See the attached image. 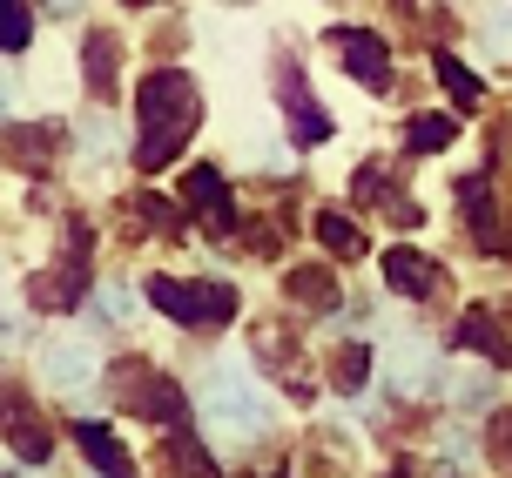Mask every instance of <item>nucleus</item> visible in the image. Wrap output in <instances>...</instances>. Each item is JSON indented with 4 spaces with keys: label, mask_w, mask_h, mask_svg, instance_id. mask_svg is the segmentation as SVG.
<instances>
[{
    "label": "nucleus",
    "mask_w": 512,
    "mask_h": 478,
    "mask_svg": "<svg viewBox=\"0 0 512 478\" xmlns=\"http://www.w3.org/2000/svg\"><path fill=\"white\" fill-rule=\"evenodd\" d=\"M27 34H34V14H27V0H0V54H21Z\"/></svg>",
    "instance_id": "obj_19"
},
{
    "label": "nucleus",
    "mask_w": 512,
    "mask_h": 478,
    "mask_svg": "<svg viewBox=\"0 0 512 478\" xmlns=\"http://www.w3.org/2000/svg\"><path fill=\"white\" fill-rule=\"evenodd\" d=\"M277 95H283V108H290V135H297L304 149H317V142L331 135V115L304 95V75H297L290 61H283V75H277Z\"/></svg>",
    "instance_id": "obj_8"
},
{
    "label": "nucleus",
    "mask_w": 512,
    "mask_h": 478,
    "mask_svg": "<svg viewBox=\"0 0 512 478\" xmlns=\"http://www.w3.org/2000/svg\"><path fill=\"white\" fill-rule=\"evenodd\" d=\"M432 68H438V81H445V95L459 101V108H479V95H486V88H479V75L465 68L459 54H432Z\"/></svg>",
    "instance_id": "obj_16"
},
{
    "label": "nucleus",
    "mask_w": 512,
    "mask_h": 478,
    "mask_svg": "<svg viewBox=\"0 0 512 478\" xmlns=\"http://www.w3.org/2000/svg\"><path fill=\"white\" fill-rule=\"evenodd\" d=\"M459 202H465V223L479 236V250L506 256V223H499V209H492V176H459Z\"/></svg>",
    "instance_id": "obj_6"
},
{
    "label": "nucleus",
    "mask_w": 512,
    "mask_h": 478,
    "mask_svg": "<svg viewBox=\"0 0 512 478\" xmlns=\"http://www.w3.org/2000/svg\"><path fill=\"white\" fill-rule=\"evenodd\" d=\"M0 431H7V445H14V458H21V465H48L54 438H48V425L34 418V404H27V398H7V404H0Z\"/></svg>",
    "instance_id": "obj_7"
},
{
    "label": "nucleus",
    "mask_w": 512,
    "mask_h": 478,
    "mask_svg": "<svg viewBox=\"0 0 512 478\" xmlns=\"http://www.w3.org/2000/svg\"><path fill=\"white\" fill-rule=\"evenodd\" d=\"M115 404L135 411V418H155V425H182V411H189L176 378H162L149 364H122V371H115Z\"/></svg>",
    "instance_id": "obj_4"
},
{
    "label": "nucleus",
    "mask_w": 512,
    "mask_h": 478,
    "mask_svg": "<svg viewBox=\"0 0 512 478\" xmlns=\"http://www.w3.org/2000/svg\"><path fill=\"white\" fill-rule=\"evenodd\" d=\"M75 445H81V458H88L102 478H135V465H128V452L115 445L108 425H75Z\"/></svg>",
    "instance_id": "obj_12"
},
{
    "label": "nucleus",
    "mask_w": 512,
    "mask_h": 478,
    "mask_svg": "<svg viewBox=\"0 0 512 478\" xmlns=\"http://www.w3.org/2000/svg\"><path fill=\"white\" fill-rule=\"evenodd\" d=\"M384 283L398 290V297H432L438 290V263L418 250H384Z\"/></svg>",
    "instance_id": "obj_10"
},
{
    "label": "nucleus",
    "mask_w": 512,
    "mask_h": 478,
    "mask_svg": "<svg viewBox=\"0 0 512 478\" xmlns=\"http://www.w3.org/2000/svg\"><path fill=\"white\" fill-rule=\"evenodd\" d=\"M128 209H135V216H142V223H149L155 236H176V229H182V209H176L169 196H135Z\"/></svg>",
    "instance_id": "obj_20"
},
{
    "label": "nucleus",
    "mask_w": 512,
    "mask_h": 478,
    "mask_svg": "<svg viewBox=\"0 0 512 478\" xmlns=\"http://www.w3.org/2000/svg\"><path fill=\"white\" fill-rule=\"evenodd\" d=\"M135 115H142V142H135V169H169L176 149L196 135L203 122V101H196V81L182 68H155L142 88H135Z\"/></svg>",
    "instance_id": "obj_1"
},
{
    "label": "nucleus",
    "mask_w": 512,
    "mask_h": 478,
    "mask_svg": "<svg viewBox=\"0 0 512 478\" xmlns=\"http://www.w3.org/2000/svg\"><path fill=\"white\" fill-rule=\"evenodd\" d=\"M384 478H411V472H405V465H398V472H384Z\"/></svg>",
    "instance_id": "obj_24"
},
{
    "label": "nucleus",
    "mask_w": 512,
    "mask_h": 478,
    "mask_svg": "<svg viewBox=\"0 0 512 478\" xmlns=\"http://www.w3.org/2000/svg\"><path fill=\"white\" fill-rule=\"evenodd\" d=\"M452 135H459V122H452V115H411L405 149L411 155H438V149H452Z\"/></svg>",
    "instance_id": "obj_14"
},
{
    "label": "nucleus",
    "mask_w": 512,
    "mask_h": 478,
    "mask_svg": "<svg viewBox=\"0 0 512 478\" xmlns=\"http://www.w3.org/2000/svg\"><path fill=\"white\" fill-rule=\"evenodd\" d=\"M81 61H88V88H95V95H115V61H122V41H115L108 27H95V34H88Z\"/></svg>",
    "instance_id": "obj_13"
},
{
    "label": "nucleus",
    "mask_w": 512,
    "mask_h": 478,
    "mask_svg": "<svg viewBox=\"0 0 512 478\" xmlns=\"http://www.w3.org/2000/svg\"><path fill=\"white\" fill-rule=\"evenodd\" d=\"M317 243H324L331 256H358V250H364V229L351 223V216H337V209H324V216H317Z\"/></svg>",
    "instance_id": "obj_17"
},
{
    "label": "nucleus",
    "mask_w": 512,
    "mask_h": 478,
    "mask_svg": "<svg viewBox=\"0 0 512 478\" xmlns=\"http://www.w3.org/2000/svg\"><path fill=\"white\" fill-rule=\"evenodd\" d=\"M122 7H155V0H122Z\"/></svg>",
    "instance_id": "obj_23"
},
{
    "label": "nucleus",
    "mask_w": 512,
    "mask_h": 478,
    "mask_svg": "<svg viewBox=\"0 0 512 478\" xmlns=\"http://www.w3.org/2000/svg\"><path fill=\"white\" fill-rule=\"evenodd\" d=\"M182 196H189V209H203V216H209V229H216V236H230V229H236L230 182L216 176V169H189V176H182Z\"/></svg>",
    "instance_id": "obj_9"
},
{
    "label": "nucleus",
    "mask_w": 512,
    "mask_h": 478,
    "mask_svg": "<svg viewBox=\"0 0 512 478\" xmlns=\"http://www.w3.org/2000/svg\"><path fill=\"white\" fill-rule=\"evenodd\" d=\"M331 48L344 54V68H351L364 88H384V81H391V48H384L378 34H364V27H331Z\"/></svg>",
    "instance_id": "obj_5"
},
{
    "label": "nucleus",
    "mask_w": 512,
    "mask_h": 478,
    "mask_svg": "<svg viewBox=\"0 0 512 478\" xmlns=\"http://www.w3.org/2000/svg\"><path fill=\"white\" fill-rule=\"evenodd\" d=\"M452 344H465V351L492 357L499 371H506V364H512V344H506V330L492 324L486 310H465V317H459V330H452Z\"/></svg>",
    "instance_id": "obj_11"
},
{
    "label": "nucleus",
    "mask_w": 512,
    "mask_h": 478,
    "mask_svg": "<svg viewBox=\"0 0 512 478\" xmlns=\"http://www.w3.org/2000/svg\"><path fill=\"white\" fill-rule=\"evenodd\" d=\"M169 465H182L189 478H216V465L203 458V445H196V438H169Z\"/></svg>",
    "instance_id": "obj_22"
},
{
    "label": "nucleus",
    "mask_w": 512,
    "mask_h": 478,
    "mask_svg": "<svg viewBox=\"0 0 512 478\" xmlns=\"http://www.w3.org/2000/svg\"><path fill=\"white\" fill-rule=\"evenodd\" d=\"M88 297V223H68L61 236V270H34L27 277V303L34 310H75Z\"/></svg>",
    "instance_id": "obj_3"
},
{
    "label": "nucleus",
    "mask_w": 512,
    "mask_h": 478,
    "mask_svg": "<svg viewBox=\"0 0 512 478\" xmlns=\"http://www.w3.org/2000/svg\"><path fill=\"white\" fill-rule=\"evenodd\" d=\"M283 290L304 303V310H337V277H331V270H290Z\"/></svg>",
    "instance_id": "obj_15"
},
{
    "label": "nucleus",
    "mask_w": 512,
    "mask_h": 478,
    "mask_svg": "<svg viewBox=\"0 0 512 478\" xmlns=\"http://www.w3.org/2000/svg\"><path fill=\"white\" fill-rule=\"evenodd\" d=\"M149 303L162 317H176V324H230L236 317V290L230 283H176V277H149Z\"/></svg>",
    "instance_id": "obj_2"
},
{
    "label": "nucleus",
    "mask_w": 512,
    "mask_h": 478,
    "mask_svg": "<svg viewBox=\"0 0 512 478\" xmlns=\"http://www.w3.org/2000/svg\"><path fill=\"white\" fill-rule=\"evenodd\" d=\"M7 149L41 176V169H48V149H54V128H7Z\"/></svg>",
    "instance_id": "obj_18"
},
{
    "label": "nucleus",
    "mask_w": 512,
    "mask_h": 478,
    "mask_svg": "<svg viewBox=\"0 0 512 478\" xmlns=\"http://www.w3.org/2000/svg\"><path fill=\"white\" fill-rule=\"evenodd\" d=\"M331 378H337V391H364V378H371V351H364V344H344L337 364H331Z\"/></svg>",
    "instance_id": "obj_21"
}]
</instances>
